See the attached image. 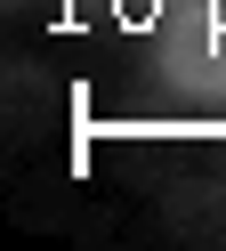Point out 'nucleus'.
<instances>
[{"label": "nucleus", "instance_id": "1", "mask_svg": "<svg viewBox=\"0 0 226 251\" xmlns=\"http://www.w3.org/2000/svg\"><path fill=\"white\" fill-rule=\"evenodd\" d=\"M154 73L178 98H226V0H170L154 33Z\"/></svg>", "mask_w": 226, "mask_h": 251}]
</instances>
